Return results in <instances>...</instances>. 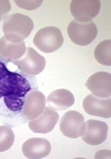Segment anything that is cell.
I'll use <instances>...</instances> for the list:
<instances>
[{"instance_id":"obj_1","label":"cell","mask_w":111,"mask_h":159,"mask_svg":"<svg viewBox=\"0 0 111 159\" xmlns=\"http://www.w3.org/2000/svg\"><path fill=\"white\" fill-rule=\"evenodd\" d=\"M31 90V84L21 75L11 72L0 61V99L12 112L21 110L26 94Z\"/></svg>"},{"instance_id":"obj_2","label":"cell","mask_w":111,"mask_h":159,"mask_svg":"<svg viewBox=\"0 0 111 159\" xmlns=\"http://www.w3.org/2000/svg\"><path fill=\"white\" fill-rule=\"evenodd\" d=\"M3 33L6 40L14 43L22 42L33 29L32 20L23 14L15 13L6 16L3 20Z\"/></svg>"},{"instance_id":"obj_3","label":"cell","mask_w":111,"mask_h":159,"mask_svg":"<svg viewBox=\"0 0 111 159\" xmlns=\"http://www.w3.org/2000/svg\"><path fill=\"white\" fill-rule=\"evenodd\" d=\"M63 35L59 28L47 26L40 29L33 37V44L45 53H52L58 50L63 44Z\"/></svg>"},{"instance_id":"obj_4","label":"cell","mask_w":111,"mask_h":159,"mask_svg":"<svg viewBox=\"0 0 111 159\" xmlns=\"http://www.w3.org/2000/svg\"><path fill=\"white\" fill-rule=\"evenodd\" d=\"M98 29L94 21L82 22L71 20L68 26V34L70 39L78 46H87L91 44L97 36Z\"/></svg>"},{"instance_id":"obj_5","label":"cell","mask_w":111,"mask_h":159,"mask_svg":"<svg viewBox=\"0 0 111 159\" xmlns=\"http://www.w3.org/2000/svg\"><path fill=\"white\" fill-rule=\"evenodd\" d=\"M59 129L64 136L70 139H77L84 132V117L77 111H69L61 117L59 121Z\"/></svg>"},{"instance_id":"obj_6","label":"cell","mask_w":111,"mask_h":159,"mask_svg":"<svg viewBox=\"0 0 111 159\" xmlns=\"http://www.w3.org/2000/svg\"><path fill=\"white\" fill-rule=\"evenodd\" d=\"M14 63L20 71L28 75H37L43 72L45 67V59L37 53L32 48H26L24 56L21 59L14 61Z\"/></svg>"},{"instance_id":"obj_7","label":"cell","mask_w":111,"mask_h":159,"mask_svg":"<svg viewBox=\"0 0 111 159\" xmlns=\"http://www.w3.org/2000/svg\"><path fill=\"white\" fill-rule=\"evenodd\" d=\"M101 8L99 0H72L70 2V13L75 20L87 22L96 17Z\"/></svg>"},{"instance_id":"obj_8","label":"cell","mask_w":111,"mask_h":159,"mask_svg":"<svg viewBox=\"0 0 111 159\" xmlns=\"http://www.w3.org/2000/svg\"><path fill=\"white\" fill-rule=\"evenodd\" d=\"M45 103V97L41 91L30 90L24 99V103L21 108L22 115L27 120H32L43 113Z\"/></svg>"},{"instance_id":"obj_9","label":"cell","mask_w":111,"mask_h":159,"mask_svg":"<svg viewBox=\"0 0 111 159\" xmlns=\"http://www.w3.org/2000/svg\"><path fill=\"white\" fill-rule=\"evenodd\" d=\"M58 114L50 106L45 107L43 113L36 118L29 121V128L34 133H49L51 132L58 121Z\"/></svg>"},{"instance_id":"obj_10","label":"cell","mask_w":111,"mask_h":159,"mask_svg":"<svg viewBox=\"0 0 111 159\" xmlns=\"http://www.w3.org/2000/svg\"><path fill=\"white\" fill-rule=\"evenodd\" d=\"M108 130L109 127L107 123L90 119L85 123V129L82 135V139L89 145H99L107 140Z\"/></svg>"},{"instance_id":"obj_11","label":"cell","mask_w":111,"mask_h":159,"mask_svg":"<svg viewBox=\"0 0 111 159\" xmlns=\"http://www.w3.org/2000/svg\"><path fill=\"white\" fill-rule=\"evenodd\" d=\"M86 88L93 95L100 98L111 97V75L107 72H97L86 81Z\"/></svg>"},{"instance_id":"obj_12","label":"cell","mask_w":111,"mask_h":159,"mask_svg":"<svg viewBox=\"0 0 111 159\" xmlns=\"http://www.w3.org/2000/svg\"><path fill=\"white\" fill-rule=\"evenodd\" d=\"M83 106L88 115L104 118L111 117L110 98H100L95 95H88L84 98Z\"/></svg>"},{"instance_id":"obj_13","label":"cell","mask_w":111,"mask_h":159,"mask_svg":"<svg viewBox=\"0 0 111 159\" xmlns=\"http://www.w3.org/2000/svg\"><path fill=\"white\" fill-rule=\"evenodd\" d=\"M21 149L26 158L41 159L50 154L51 144L43 138H31L23 143Z\"/></svg>"},{"instance_id":"obj_14","label":"cell","mask_w":111,"mask_h":159,"mask_svg":"<svg viewBox=\"0 0 111 159\" xmlns=\"http://www.w3.org/2000/svg\"><path fill=\"white\" fill-rule=\"evenodd\" d=\"M50 107L56 110H65L72 106L75 102L74 95L64 89H57L51 92L46 99Z\"/></svg>"},{"instance_id":"obj_15","label":"cell","mask_w":111,"mask_h":159,"mask_svg":"<svg viewBox=\"0 0 111 159\" xmlns=\"http://www.w3.org/2000/svg\"><path fill=\"white\" fill-rule=\"evenodd\" d=\"M26 51V45L22 42H10L5 38V36L0 38V55L8 60L16 61L19 60Z\"/></svg>"},{"instance_id":"obj_16","label":"cell","mask_w":111,"mask_h":159,"mask_svg":"<svg viewBox=\"0 0 111 159\" xmlns=\"http://www.w3.org/2000/svg\"><path fill=\"white\" fill-rule=\"evenodd\" d=\"M95 58L102 65H111V40L100 42L95 49Z\"/></svg>"},{"instance_id":"obj_17","label":"cell","mask_w":111,"mask_h":159,"mask_svg":"<svg viewBox=\"0 0 111 159\" xmlns=\"http://www.w3.org/2000/svg\"><path fill=\"white\" fill-rule=\"evenodd\" d=\"M14 140L15 136L12 129L6 126H0V153L10 149Z\"/></svg>"},{"instance_id":"obj_18","label":"cell","mask_w":111,"mask_h":159,"mask_svg":"<svg viewBox=\"0 0 111 159\" xmlns=\"http://www.w3.org/2000/svg\"><path fill=\"white\" fill-rule=\"evenodd\" d=\"M15 3L17 4V6L20 8L23 9H27V10H32V9H36L38 8L41 5H42V1L41 0H31V1H15Z\"/></svg>"},{"instance_id":"obj_19","label":"cell","mask_w":111,"mask_h":159,"mask_svg":"<svg viewBox=\"0 0 111 159\" xmlns=\"http://www.w3.org/2000/svg\"><path fill=\"white\" fill-rule=\"evenodd\" d=\"M11 8L10 2L7 0H0V20L3 19V17L9 12Z\"/></svg>"}]
</instances>
